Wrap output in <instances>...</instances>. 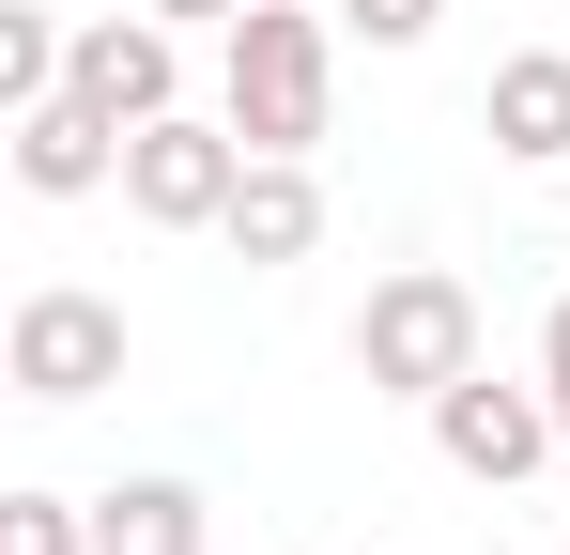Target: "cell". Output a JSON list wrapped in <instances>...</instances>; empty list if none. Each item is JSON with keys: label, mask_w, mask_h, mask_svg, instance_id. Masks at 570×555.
Returning a JSON list of instances; mask_svg holds the SVG:
<instances>
[{"label": "cell", "mask_w": 570, "mask_h": 555, "mask_svg": "<svg viewBox=\"0 0 570 555\" xmlns=\"http://www.w3.org/2000/svg\"><path fill=\"white\" fill-rule=\"evenodd\" d=\"M324 108H340V31H324L308 0H247V16L216 31V124H232L247 155H308Z\"/></svg>", "instance_id": "6da1fadb"}, {"label": "cell", "mask_w": 570, "mask_h": 555, "mask_svg": "<svg viewBox=\"0 0 570 555\" xmlns=\"http://www.w3.org/2000/svg\"><path fill=\"white\" fill-rule=\"evenodd\" d=\"M355 370H371L385 401H416V417H432V401L478 370V293H463L448 263L371 278V309H355Z\"/></svg>", "instance_id": "7a4b0ae2"}, {"label": "cell", "mask_w": 570, "mask_h": 555, "mask_svg": "<svg viewBox=\"0 0 570 555\" xmlns=\"http://www.w3.org/2000/svg\"><path fill=\"white\" fill-rule=\"evenodd\" d=\"M0 386L16 401H108L124 386V309L108 293H78V278H47V293H16V324H0Z\"/></svg>", "instance_id": "3957f363"}, {"label": "cell", "mask_w": 570, "mask_h": 555, "mask_svg": "<svg viewBox=\"0 0 570 555\" xmlns=\"http://www.w3.org/2000/svg\"><path fill=\"white\" fill-rule=\"evenodd\" d=\"M232 185H247V139H232V124H200V108H155V124L124 139V201H139L155 232H216V216H232Z\"/></svg>", "instance_id": "277c9868"}, {"label": "cell", "mask_w": 570, "mask_h": 555, "mask_svg": "<svg viewBox=\"0 0 570 555\" xmlns=\"http://www.w3.org/2000/svg\"><path fill=\"white\" fill-rule=\"evenodd\" d=\"M432 448H448V478L509 494V478H540L570 432H556V386H493V370H463V386L432 401Z\"/></svg>", "instance_id": "5b68a950"}, {"label": "cell", "mask_w": 570, "mask_h": 555, "mask_svg": "<svg viewBox=\"0 0 570 555\" xmlns=\"http://www.w3.org/2000/svg\"><path fill=\"white\" fill-rule=\"evenodd\" d=\"M62 93H94L124 139H139L155 108H186V47H170V16H155V0H139V16H94V31L62 47Z\"/></svg>", "instance_id": "8992f818"}, {"label": "cell", "mask_w": 570, "mask_h": 555, "mask_svg": "<svg viewBox=\"0 0 570 555\" xmlns=\"http://www.w3.org/2000/svg\"><path fill=\"white\" fill-rule=\"evenodd\" d=\"M16 185H31V201H94V185H124V124H108L94 93H31V108H16Z\"/></svg>", "instance_id": "52a82bcc"}, {"label": "cell", "mask_w": 570, "mask_h": 555, "mask_svg": "<svg viewBox=\"0 0 570 555\" xmlns=\"http://www.w3.org/2000/svg\"><path fill=\"white\" fill-rule=\"evenodd\" d=\"M232 263L247 278H278V263H308L324 247V185H308V155H247V185H232Z\"/></svg>", "instance_id": "ba28073f"}, {"label": "cell", "mask_w": 570, "mask_h": 555, "mask_svg": "<svg viewBox=\"0 0 570 555\" xmlns=\"http://www.w3.org/2000/svg\"><path fill=\"white\" fill-rule=\"evenodd\" d=\"M478 124H493V155L570 171V47H509V62H493V93H478Z\"/></svg>", "instance_id": "9c48e42d"}, {"label": "cell", "mask_w": 570, "mask_h": 555, "mask_svg": "<svg viewBox=\"0 0 570 555\" xmlns=\"http://www.w3.org/2000/svg\"><path fill=\"white\" fill-rule=\"evenodd\" d=\"M216 525H200L186 478H124V494H94V555H200Z\"/></svg>", "instance_id": "30bf717a"}, {"label": "cell", "mask_w": 570, "mask_h": 555, "mask_svg": "<svg viewBox=\"0 0 570 555\" xmlns=\"http://www.w3.org/2000/svg\"><path fill=\"white\" fill-rule=\"evenodd\" d=\"M62 47H78V31H62L47 0H0V108H31V93H62Z\"/></svg>", "instance_id": "8fae6325"}, {"label": "cell", "mask_w": 570, "mask_h": 555, "mask_svg": "<svg viewBox=\"0 0 570 555\" xmlns=\"http://www.w3.org/2000/svg\"><path fill=\"white\" fill-rule=\"evenodd\" d=\"M0 555H94V509L78 494H0Z\"/></svg>", "instance_id": "7c38bea8"}, {"label": "cell", "mask_w": 570, "mask_h": 555, "mask_svg": "<svg viewBox=\"0 0 570 555\" xmlns=\"http://www.w3.org/2000/svg\"><path fill=\"white\" fill-rule=\"evenodd\" d=\"M432 16L448 0H340V31H371V47H432Z\"/></svg>", "instance_id": "4fadbf2b"}, {"label": "cell", "mask_w": 570, "mask_h": 555, "mask_svg": "<svg viewBox=\"0 0 570 555\" xmlns=\"http://www.w3.org/2000/svg\"><path fill=\"white\" fill-rule=\"evenodd\" d=\"M540 386H556V432H570V293L540 309Z\"/></svg>", "instance_id": "5bb4252c"}, {"label": "cell", "mask_w": 570, "mask_h": 555, "mask_svg": "<svg viewBox=\"0 0 570 555\" xmlns=\"http://www.w3.org/2000/svg\"><path fill=\"white\" fill-rule=\"evenodd\" d=\"M155 16H170V31H186V16H216V31H232V16H247V0H155Z\"/></svg>", "instance_id": "9a60e30c"}]
</instances>
